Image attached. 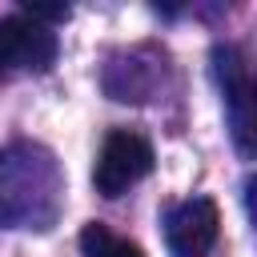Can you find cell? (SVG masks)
Listing matches in <instances>:
<instances>
[{"label":"cell","instance_id":"2","mask_svg":"<svg viewBox=\"0 0 257 257\" xmlns=\"http://www.w3.org/2000/svg\"><path fill=\"white\" fill-rule=\"evenodd\" d=\"M153 173V145L133 128H112L96 153L92 185L100 197H120Z\"/></svg>","mask_w":257,"mask_h":257},{"label":"cell","instance_id":"6","mask_svg":"<svg viewBox=\"0 0 257 257\" xmlns=\"http://www.w3.org/2000/svg\"><path fill=\"white\" fill-rule=\"evenodd\" d=\"M80 253L84 257H145L141 245H133L128 237H116L108 225L100 221H88L80 229Z\"/></svg>","mask_w":257,"mask_h":257},{"label":"cell","instance_id":"1","mask_svg":"<svg viewBox=\"0 0 257 257\" xmlns=\"http://www.w3.org/2000/svg\"><path fill=\"white\" fill-rule=\"evenodd\" d=\"M64 177L44 145L20 141L0 153V225L4 229H48L60 213Z\"/></svg>","mask_w":257,"mask_h":257},{"label":"cell","instance_id":"4","mask_svg":"<svg viewBox=\"0 0 257 257\" xmlns=\"http://www.w3.org/2000/svg\"><path fill=\"white\" fill-rule=\"evenodd\" d=\"M213 72H217V84L225 92V108H229V120H233V141L249 157L253 153V84H249V64H245V56L233 44H221V48H213Z\"/></svg>","mask_w":257,"mask_h":257},{"label":"cell","instance_id":"3","mask_svg":"<svg viewBox=\"0 0 257 257\" xmlns=\"http://www.w3.org/2000/svg\"><path fill=\"white\" fill-rule=\"evenodd\" d=\"M56 60V32L24 12L0 20V80L16 72H44Z\"/></svg>","mask_w":257,"mask_h":257},{"label":"cell","instance_id":"5","mask_svg":"<svg viewBox=\"0 0 257 257\" xmlns=\"http://www.w3.org/2000/svg\"><path fill=\"white\" fill-rule=\"evenodd\" d=\"M217 233H221V213L209 197L181 201L165 217L169 257H209V249L217 245Z\"/></svg>","mask_w":257,"mask_h":257}]
</instances>
